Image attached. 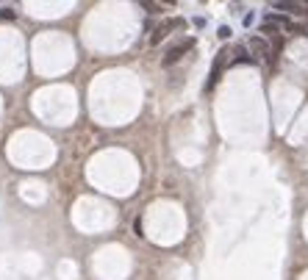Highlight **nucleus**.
Wrapping results in <instances>:
<instances>
[{"mask_svg": "<svg viewBox=\"0 0 308 280\" xmlns=\"http://www.w3.org/2000/svg\"><path fill=\"white\" fill-rule=\"evenodd\" d=\"M142 6H145L147 12H153V14H156V12H161V6H158V3H142Z\"/></svg>", "mask_w": 308, "mask_h": 280, "instance_id": "nucleus-7", "label": "nucleus"}, {"mask_svg": "<svg viewBox=\"0 0 308 280\" xmlns=\"http://www.w3.org/2000/svg\"><path fill=\"white\" fill-rule=\"evenodd\" d=\"M192 48H194V39H183V42H178L175 48H169V53L164 56V67H172L175 61H181L183 53H186V50H192Z\"/></svg>", "mask_w": 308, "mask_h": 280, "instance_id": "nucleus-2", "label": "nucleus"}, {"mask_svg": "<svg viewBox=\"0 0 308 280\" xmlns=\"http://www.w3.org/2000/svg\"><path fill=\"white\" fill-rule=\"evenodd\" d=\"M230 64V56H228V50H219L217 53V59H214V64H211V78H208V84H205V89H214L217 86V81L222 78V70Z\"/></svg>", "mask_w": 308, "mask_h": 280, "instance_id": "nucleus-1", "label": "nucleus"}, {"mask_svg": "<svg viewBox=\"0 0 308 280\" xmlns=\"http://www.w3.org/2000/svg\"><path fill=\"white\" fill-rule=\"evenodd\" d=\"M250 48L258 50V53H266V59H269V53H272V48L264 42V39H258V36H253V39H250Z\"/></svg>", "mask_w": 308, "mask_h": 280, "instance_id": "nucleus-5", "label": "nucleus"}, {"mask_svg": "<svg viewBox=\"0 0 308 280\" xmlns=\"http://www.w3.org/2000/svg\"><path fill=\"white\" fill-rule=\"evenodd\" d=\"M181 25H183V20H178V17H175V20H167V23H161V25H158V28L150 34V45L156 48V45L161 42V39H167L169 31H172V28H181Z\"/></svg>", "mask_w": 308, "mask_h": 280, "instance_id": "nucleus-3", "label": "nucleus"}, {"mask_svg": "<svg viewBox=\"0 0 308 280\" xmlns=\"http://www.w3.org/2000/svg\"><path fill=\"white\" fill-rule=\"evenodd\" d=\"M272 9H278V12H283V14H300L302 12L300 3H272Z\"/></svg>", "mask_w": 308, "mask_h": 280, "instance_id": "nucleus-4", "label": "nucleus"}, {"mask_svg": "<svg viewBox=\"0 0 308 280\" xmlns=\"http://www.w3.org/2000/svg\"><path fill=\"white\" fill-rule=\"evenodd\" d=\"M14 14H17V12H14V9H12V6H6V9H0V20H14Z\"/></svg>", "mask_w": 308, "mask_h": 280, "instance_id": "nucleus-6", "label": "nucleus"}, {"mask_svg": "<svg viewBox=\"0 0 308 280\" xmlns=\"http://www.w3.org/2000/svg\"><path fill=\"white\" fill-rule=\"evenodd\" d=\"M228 36H230V28H228V25H222V28H219V39H228Z\"/></svg>", "mask_w": 308, "mask_h": 280, "instance_id": "nucleus-8", "label": "nucleus"}]
</instances>
